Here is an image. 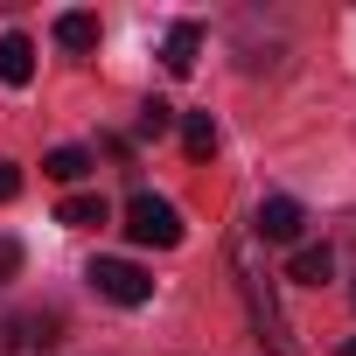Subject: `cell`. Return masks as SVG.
<instances>
[{"label": "cell", "instance_id": "277c9868", "mask_svg": "<svg viewBox=\"0 0 356 356\" xmlns=\"http://www.w3.org/2000/svg\"><path fill=\"white\" fill-rule=\"evenodd\" d=\"M300 224H307V210H300L293 196H266V203H259V224H252V238L293 245V238H300Z\"/></svg>", "mask_w": 356, "mask_h": 356}, {"label": "cell", "instance_id": "8992f818", "mask_svg": "<svg viewBox=\"0 0 356 356\" xmlns=\"http://www.w3.org/2000/svg\"><path fill=\"white\" fill-rule=\"evenodd\" d=\"M29 77H35V42L29 35H0V84L22 91Z\"/></svg>", "mask_w": 356, "mask_h": 356}, {"label": "cell", "instance_id": "5bb4252c", "mask_svg": "<svg viewBox=\"0 0 356 356\" xmlns=\"http://www.w3.org/2000/svg\"><path fill=\"white\" fill-rule=\"evenodd\" d=\"M15 349H22V321L0 307V356H15Z\"/></svg>", "mask_w": 356, "mask_h": 356}, {"label": "cell", "instance_id": "5b68a950", "mask_svg": "<svg viewBox=\"0 0 356 356\" xmlns=\"http://www.w3.org/2000/svg\"><path fill=\"white\" fill-rule=\"evenodd\" d=\"M196 56H203V29H196V22H175V29H168V42H161V63H168L175 77H189V70H196Z\"/></svg>", "mask_w": 356, "mask_h": 356}, {"label": "cell", "instance_id": "52a82bcc", "mask_svg": "<svg viewBox=\"0 0 356 356\" xmlns=\"http://www.w3.org/2000/svg\"><path fill=\"white\" fill-rule=\"evenodd\" d=\"M56 224H70V231H98V224H112V210H105V196H70V203L56 210Z\"/></svg>", "mask_w": 356, "mask_h": 356}, {"label": "cell", "instance_id": "7c38bea8", "mask_svg": "<svg viewBox=\"0 0 356 356\" xmlns=\"http://www.w3.org/2000/svg\"><path fill=\"white\" fill-rule=\"evenodd\" d=\"M42 175H56V182H84V175H91V154H84V147H56V154L42 161Z\"/></svg>", "mask_w": 356, "mask_h": 356}, {"label": "cell", "instance_id": "e0dca14e", "mask_svg": "<svg viewBox=\"0 0 356 356\" xmlns=\"http://www.w3.org/2000/svg\"><path fill=\"white\" fill-rule=\"evenodd\" d=\"M342 356H356V335H349V342H342Z\"/></svg>", "mask_w": 356, "mask_h": 356}, {"label": "cell", "instance_id": "2e32d148", "mask_svg": "<svg viewBox=\"0 0 356 356\" xmlns=\"http://www.w3.org/2000/svg\"><path fill=\"white\" fill-rule=\"evenodd\" d=\"M15 273H22V245H15V238H0V280H15Z\"/></svg>", "mask_w": 356, "mask_h": 356}, {"label": "cell", "instance_id": "7a4b0ae2", "mask_svg": "<svg viewBox=\"0 0 356 356\" xmlns=\"http://www.w3.org/2000/svg\"><path fill=\"white\" fill-rule=\"evenodd\" d=\"M126 238L133 245H161V252L182 245V210H175L168 196H147L140 189V196H126Z\"/></svg>", "mask_w": 356, "mask_h": 356}, {"label": "cell", "instance_id": "4fadbf2b", "mask_svg": "<svg viewBox=\"0 0 356 356\" xmlns=\"http://www.w3.org/2000/svg\"><path fill=\"white\" fill-rule=\"evenodd\" d=\"M168 126H175V105H161V98H147V105H140V133H147V140H161Z\"/></svg>", "mask_w": 356, "mask_h": 356}, {"label": "cell", "instance_id": "8fae6325", "mask_svg": "<svg viewBox=\"0 0 356 356\" xmlns=\"http://www.w3.org/2000/svg\"><path fill=\"white\" fill-rule=\"evenodd\" d=\"M22 342H29V349H56V342H63V314H56V307L29 314V321H22Z\"/></svg>", "mask_w": 356, "mask_h": 356}, {"label": "cell", "instance_id": "30bf717a", "mask_svg": "<svg viewBox=\"0 0 356 356\" xmlns=\"http://www.w3.org/2000/svg\"><path fill=\"white\" fill-rule=\"evenodd\" d=\"M328 273H335V252H328V245H300V252H293V280H300V286H321Z\"/></svg>", "mask_w": 356, "mask_h": 356}, {"label": "cell", "instance_id": "3957f363", "mask_svg": "<svg viewBox=\"0 0 356 356\" xmlns=\"http://www.w3.org/2000/svg\"><path fill=\"white\" fill-rule=\"evenodd\" d=\"M84 280H91V293L112 300V307H147V300H154V280H147L133 259H91Z\"/></svg>", "mask_w": 356, "mask_h": 356}, {"label": "cell", "instance_id": "ba28073f", "mask_svg": "<svg viewBox=\"0 0 356 356\" xmlns=\"http://www.w3.org/2000/svg\"><path fill=\"white\" fill-rule=\"evenodd\" d=\"M56 42H63V49H77V56H84V49H98V15H56Z\"/></svg>", "mask_w": 356, "mask_h": 356}, {"label": "cell", "instance_id": "9a60e30c", "mask_svg": "<svg viewBox=\"0 0 356 356\" xmlns=\"http://www.w3.org/2000/svg\"><path fill=\"white\" fill-rule=\"evenodd\" d=\"M15 196H22V168L0 161V203H15Z\"/></svg>", "mask_w": 356, "mask_h": 356}, {"label": "cell", "instance_id": "6da1fadb", "mask_svg": "<svg viewBox=\"0 0 356 356\" xmlns=\"http://www.w3.org/2000/svg\"><path fill=\"white\" fill-rule=\"evenodd\" d=\"M231 273H238V293H245L252 335H259L273 356H300V342H293V321L280 314V293H273V280H266V266H259V238H252V231L231 245Z\"/></svg>", "mask_w": 356, "mask_h": 356}, {"label": "cell", "instance_id": "9c48e42d", "mask_svg": "<svg viewBox=\"0 0 356 356\" xmlns=\"http://www.w3.org/2000/svg\"><path fill=\"white\" fill-rule=\"evenodd\" d=\"M182 147H189V161H210L217 154V119L210 112H189L182 119Z\"/></svg>", "mask_w": 356, "mask_h": 356}]
</instances>
